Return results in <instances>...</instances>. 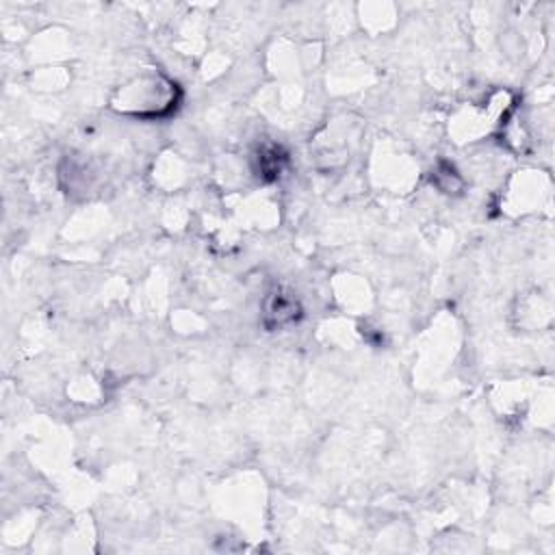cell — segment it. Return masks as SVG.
<instances>
[{
	"label": "cell",
	"instance_id": "6da1fadb",
	"mask_svg": "<svg viewBox=\"0 0 555 555\" xmlns=\"http://www.w3.org/2000/svg\"><path fill=\"white\" fill-rule=\"evenodd\" d=\"M178 102V87L160 76L147 74L121 89L117 106L124 113H132L139 117H158L169 113Z\"/></svg>",
	"mask_w": 555,
	"mask_h": 555
}]
</instances>
